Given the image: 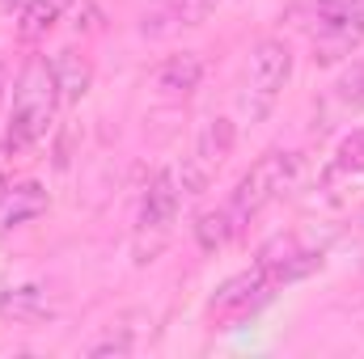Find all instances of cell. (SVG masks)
Wrapping results in <instances>:
<instances>
[{"mask_svg":"<svg viewBox=\"0 0 364 359\" xmlns=\"http://www.w3.org/2000/svg\"><path fill=\"white\" fill-rule=\"evenodd\" d=\"M60 101H64V93H60V81H55V64H47L43 55L26 60V68L17 77V89H13V114H9V144H13V153L38 144L47 136Z\"/></svg>","mask_w":364,"mask_h":359,"instance_id":"cell-1","label":"cell"},{"mask_svg":"<svg viewBox=\"0 0 364 359\" xmlns=\"http://www.w3.org/2000/svg\"><path fill=\"white\" fill-rule=\"evenodd\" d=\"M288 81H292V47L284 38H263L246 60V77H242V93H237L242 118L263 123L275 110V101H279Z\"/></svg>","mask_w":364,"mask_h":359,"instance_id":"cell-2","label":"cell"},{"mask_svg":"<svg viewBox=\"0 0 364 359\" xmlns=\"http://www.w3.org/2000/svg\"><path fill=\"white\" fill-rule=\"evenodd\" d=\"M301 178V153H267V157H259L255 165H250V174L237 182V190L229 194V203H225V211H229V220L237 224V233L267 207L275 203L284 190H292Z\"/></svg>","mask_w":364,"mask_h":359,"instance_id":"cell-3","label":"cell"},{"mask_svg":"<svg viewBox=\"0 0 364 359\" xmlns=\"http://www.w3.org/2000/svg\"><path fill=\"white\" fill-rule=\"evenodd\" d=\"M182 186L174 170H161L149 182L144 199H140V216H136V233H132V258L136 267H149L174 237V220H178Z\"/></svg>","mask_w":364,"mask_h":359,"instance_id":"cell-4","label":"cell"},{"mask_svg":"<svg viewBox=\"0 0 364 359\" xmlns=\"http://www.w3.org/2000/svg\"><path fill=\"white\" fill-rule=\"evenodd\" d=\"M233 144H237L233 118H225V114L208 118V123L199 127V136H195L191 157L182 161V174H178L182 194H203V190L216 182V174L225 170V161L233 157Z\"/></svg>","mask_w":364,"mask_h":359,"instance_id":"cell-5","label":"cell"},{"mask_svg":"<svg viewBox=\"0 0 364 359\" xmlns=\"http://www.w3.org/2000/svg\"><path fill=\"white\" fill-rule=\"evenodd\" d=\"M272 292H275L272 275L255 263V267L242 270V275H229V279L208 296V317H212L216 326H225V330H229V326H237V321L255 317V313L272 300Z\"/></svg>","mask_w":364,"mask_h":359,"instance_id":"cell-6","label":"cell"},{"mask_svg":"<svg viewBox=\"0 0 364 359\" xmlns=\"http://www.w3.org/2000/svg\"><path fill=\"white\" fill-rule=\"evenodd\" d=\"M216 4H220V0H149L136 30H140L144 38L161 43V38H174V34H182V30L203 26V21L212 17Z\"/></svg>","mask_w":364,"mask_h":359,"instance_id":"cell-7","label":"cell"},{"mask_svg":"<svg viewBox=\"0 0 364 359\" xmlns=\"http://www.w3.org/2000/svg\"><path fill=\"white\" fill-rule=\"evenodd\" d=\"M259 267L272 275V283H292V279H305L322 267V250H305L296 237H272L263 250H259Z\"/></svg>","mask_w":364,"mask_h":359,"instance_id":"cell-8","label":"cell"},{"mask_svg":"<svg viewBox=\"0 0 364 359\" xmlns=\"http://www.w3.org/2000/svg\"><path fill=\"white\" fill-rule=\"evenodd\" d=\"M199 81H203V60L195 51H182V55H170L157 68L153 89L161 93L166 101H182V97H191V93L199 89Z\"/></svg>","mask_w":364,"mask_h":359,"instance_id":"cell-9","label":"cell"},{"mask_svg":"<svg viewBox=\"0 0 364 359\" xmlns=\"http://www.w3.org/2000/svg\"><path fill=\"white\" fill-rule=\"evenodd\" d=\"M43 211H47V190L38 182H17L0 194V233L21 228V224L38 220Z\"/></svg>","mask_w":364,"mask_h":359,"instance_id":"cell-10","label":"cell"},{"mask_svg":"<svg viewBox=\"0 0 364 359\" xmlns=\"http://www.w3.org/2000/svg\"><path fill=\"white\" fill-rule=\"evenodd\" d=\"M360 43H364V13L339 21V26L314 30V60H318V64H339V60H348Z\"/></svg>","mask_w":364,"mask_h":359,"instance_id":"cell-11","label":"cell"},{"mask_svg":"<svg viewBox=\"0 0 364 359\" xmlns=\"http://www.w3.org/2000/svg\"><path fill=\"white\" fill-rule=\"evenodd\" d=\"M0 317L13 326H34V321L51 317V300L38 283H21V287H9L0 296Z\"/></svg>","mask_w":364,"mask_h":359,"instance_id":"cell-12","label":"cell"},{"mask_svg":"<svg viewBox=\"0 0 364 359\" xmlns=\"http://www.w3.org/2000/svg\"><path fill=\"white\" fill-rule=\"evenodd\" d=\"M77 0H26L21 4V21H17V34L26 43H38L47 30H55V21L73 9Z\"/></svg>","mask_w":364,"mask_h":359,"instance_id":"cell-13","label":"cell"},{"mask_svg":"<svg viewBox=\"0 0 364 359\" xmlns=\"http://www.w3.org/2000/svg\"><path fill=\"white\" fill-rule=\"evenodd\" d=\"M55 81H60L64 101H81V97L90 93V81H93L90 60H81L77 51H60V55H55Z\"/></svg>","mask_w":364,"mask_h":359,"instance_id":"cell-14","label":"cell"},{"mask_svg":"<svg viewBox=\"0 0 364 359\" xmlns=\"http://www.w3.org/2000/svg\"><path fill=\"white\" fill-rule=\"evenodd\" d=\"M233 237H237V224L229 220V211H225V207H216V211L199 216V224H195V241H199L203 250H225Z\"/></svg>","mask_w":364,"mask_h":359,"instance_id":"cell-15","label":"cell"},{"mask_svg":"<svg viewBox=\"0 0 364 359\" xmlns=\"http://www.w3.org/2000/svg\"><path fill=\"white\" fill-rule=\"evenodd\" d=\"M309 17H314V30H326V26H339L348 17H360L364 0H305Z\"/></svg>","mask_w":364,"mask_h":359,"instance_id":"cell-16","label":"cell"},{"mask_svg":"<svg viewBox=\"0 0 364 359\" xmlns=\"http://www.w3.org/2000/svg\"><path fill=\"white\" fill-rule=\"evenodd\" d=\"M335 170H339V174H364V127H356L352 136L339 140V148H335Z\"/></svg>","mask_w":364,"mask_h":359,"instance_id":"cell-17","label":"cell"},{"mask_svg":"<svg viewBox=\"0 0 364 359\" xmlns=\"http://www.w3.org/2000/svg\"><path fill=\"white\" fill-rule=\"evenodd\" d=\"M132 351H136V338H132V334H123V330H119V334H114V330H110V334H102V338H93L90 347H85V355H132Z\"/></svg>","mask_w":364,"mask_h":359,"instance_id":"cell-18","label":"cell"},{"mask_svg":"<svg viewBox=\"0 0 364 359\" xmlns=\"http://www.w3.org/2000/svg\"><path fill=\"white\" fill-rule=\"evenodd\" d=\"M335 93H339L348 106H364V64H352V68L335 81Z\"/></svg>","mask_w":364,"mask_h":359,"instance_id":"cell-19","label":"cell"},{"mask_svg":"<svg viewBox=\"0 0 364 359\" xmlns=\"http://www.w3.org/2000/svg\"><path fill=\"white\" fill-rule=\"evenodd\" d=\"M9 161H13V144H0V182L9 178Z\"/></svg>","mask_w":364,"mask_h":359,"instance_id":"cell-20","label":"cell"},{"mask_svg":"<svg viewBox=\"0 0 364 359\" xmlns=\"http://www.w3.org/2000/svg\"><path fill=\"white\" fill-rule=\"evenodd\" d=\"M0 4H4V9H13V4H17V0H0ZM21 4H26V0H21Z\"/></svg>","mask_w":364,"mask_h":359,"instance_id":"cell-21","label":"cell"},{"mask_svg":"<svg viewBox=\"0 0 364 359\" xmlns=\"http://www.w3.org/2000/svg\"><path fill=\"white\" fill-rule=\"evenodd\" d=\"M0 101H4V81H0Z\"/></svg>","mask_w":364,"mask_h":359,"instance_id":"cell-22","label":"cell"}]
</instances>
